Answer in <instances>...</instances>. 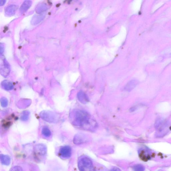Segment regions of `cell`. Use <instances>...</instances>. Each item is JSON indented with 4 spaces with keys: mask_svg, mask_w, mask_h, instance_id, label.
Segmentation results:
<instances>
[{
    "mask_svg": "<svg viewBox=\"0 0 171 171\" xmlns=\"http://www.w3.org/2000/svg\"><path fill=\"white\" fill-rule=\"evenodd\" d=\"M34 153L37 155L43 156L46 154V146L43 144H39L34 147Z\"/></svg>",
    "mask_w": 171,
    "mask_h": 171,
    "instance_id": "obj_5",
    "label": "cell"
},
{
    "mask_svg": "<svg viewBox=\"0 0 171 171\" xmlns=\"http://www.w3.org/2000/svg\"><path fill=\"white\" fill-rule=\"evenodd\" d=\"M87 136L82 134H78L75 135L74 138V143L76 144H80L85 142L87 141Z\"/></svg>",
    "mask_w": 171,
    "mask_h": 171,
    "instance_id": "obj_6",
    "label": "cell"
},
{
    "mask_svg": "<svg viewBox=\"0 0 171 171\" xmlns=\"http://www.w3.org/2000/svg\"><path fill=\"white\" fill-rule=\"evenodd\" d=\"M79 101L82 104H85L89 101V100L87 95L83 91H80L77 94Z\"/></svg>",
    "mask_w": 171,
    "mask_h": 171,
    "instance_id": "obj_8",
    "label": "cell"
},
{
    "mask_svg": "<svg viewBox=\"0 0 171 171\" xmlns=\"http://www.w3.org/2000/svg\"><path fill=\"white\" fill-rule=\"evenodd\" d=\"M71 117L74 124L83 128H90L92 126V122H95L91 119L89 114L84 110H75Z\"/></svg>",
    "mask_w": 171,
    "mask_h": 171,
    "instance_id": "obj_1",
    "label": "cell"
},
{
    "mask_svg": "<svg viewBox=\"0 0 171 171\" xmlns=\"http://www.w3.org/2000/svg\"><path fill=\"white\" fill-rule=\"evenodd\" d=\"M138 83L135 80H132L129 82L125 86L124 89L128 92H130L136 86Z\"/></svg>",
    "mask_w": 171,
    "mask_h": 171,
    "instance_id": "obj_10",
    "label": "cell"
},
{
    "mask_svg": "<svg viewBox=\"0 0 171 171\" xmlns=\"http://www.w3.org/2000/svg\"><path fill=\"white\" fill-rule=\"evenodd\" d=\"M10 72V69L8 64L6 63L5 60L4 61L3 64H1V75L7 77L9 74Z\"/></svg>",
    "mask_w": 171,
    "mask_h": 171,
    "instance_id": "obj_7",
    "label": "cell"
},
{
    "mask_svg": "<svg viewBox=\"0 0 171 171\" xmlns=\"http://www.w3.org/2000/svg\"><path fill=\"white\" fill-rule=\"evenodd\" d=\"M30 112L28 111H25L22 112L20 116V119L23 122H26L28 119Z\"/></svg>",
    "mask_w": 171,
    "mask_h": 171,
    "instance_id": "obj_12",
    "label": "cell"
},
{
    "mask_svg": "<svg viewBox=\"0 0 171 171\" xmlns=\"http://www.w3.org/2000/svg\"><path fill=\"white\" fill-rule=\"evenodd\" d=\"M139 155L140 158L143 160H147L148 158V155L144 149H142L139 150Z\"/></svg>",
    "mask_w": 171,
    "mask_h": 171,
    "instance_id": "obj_13",
    "label": "cell"
},
{
    "mask_svg": "<svg viewBox=\"0 0 171 171\" xmlns=\"http://www.w3.org/2000/svg\"><path fill=\"white\" fill-rule=\"evenodd\" d=\"M78 167L80 171H96L92 160L86 156H82L79 158Z\"/></svg>",
    "mask_w": 171,
    "mask_h": 171,
    "instance_id": "obj_2",
    "label": "cell"
},
{
    "mask_svg": "<svg viewBox=\"0 0 171 171\" xmlns=\"http://www.w3.org/2000/svg\"><path fill=\"white\" fill-rule=\"evenodd\" d=\"M10 171H23V170L21 167L16 166L12 168Z\"/></svg>",
    "mask_w": 171,
    "mask_h": 171,
    "instance_id": "obj_17",
    "label": "cell"
},
{
    "mask_svg": "<svg viewBox=\"0 0 171 171\" xmlns=\"http://www.w3.org/2000/svg\"><path fill=\"white\" fill-rule=\"evenodd\" d=\"M133 169L135 171H144L145 168L142 165L137 164L133 167Z\"/></svg>",
    "mask_w": 171,
    "mask_h": 171,
    "instance_id": "obj_16",
    "label": "cell"
},
{
    "mask_svg": "<svg viewBox=\"0 0 171 171\" xmlns=\"http://www.w3.org/2000/svg\"><path fill=\"white\" fill-rule=\"evenodd\" d=\"M0 159L1 163L2 164L5 166H8L10 163L11 160L10 158L7 155L1 154Z\"/></svg>",
    "mask_w": 171,
    "mask_h": 171,
    "instance_id": "obj_11",
    "label": "cell"
},
{
    "mask_svg": "<svg viewBox=\"0 0 171 171\" xmlns=\"http://www.w3.org/2000/svg\"><path fill=\"white\" fill-rule=\"evenodd\" d=\"M40 117L45 121L50 123H57L60 119L58 114L49 111H43L40 114Z\"/></svg>",
    "mask_w": 171,
    "mask_h": 171,
    "instance_id": "obj_3",
    "label": "cell"
},
{
    "mask_svg": "<svg viewBox=\"0 0 171 171\" xmlns=\"http://www.w3.org/2000/svg\"><path fill=\"white\" fill-rule=\"evenodd\" d=\"M59 155L63 158H68L70 157L72 154V150L70 147L68 146H65L61 147L59 151Z\"/></svg>",
    "mask_w": 171,
    "mask_h": 171,
    "instance_id": "obj_4",
    "label": "cell"
},
{
    "mask_svg": "<svg viewBox=\"0 0 171 171\" xmlns=\"http://www.w3.org/2000/svg\"><path fill=\"white\" fill-rule=\"evenodd\" d=\"M136 108L135 107H132V108H131L130 111L131 112H134L136 110Z\"/></svg>",
    "mask_w": 171,
    "mask_h": 171,
    "instance_id": "obj_19",
    "label": "cell"
},
{
    "mask_svg": "<svg viewBox=\"0 0 171 171\" xmlns=\"http://www.w3.org/2000/svg\"><path fill=\"white\" fill-rule=\"evenodd\" d=\"M1 86L3 89L7 91L12 90L14 88L12 82L8 80L3 81L2 82Z\"/></svg>",
    "mask_w": 171,
    "mask_h": 171,
    "instance_id": "obj_9",
    "label": "cell"
},
{
    "mask_svg": "<svg viewBox=\"0 0 171 171\" xmlns=\"http://www.w3.org/2000/svg\"><path fill=\"white\" fill-rule=\"evenodd\" d=\"M110 171H122L119 168L117 167H114L111 169Z\"/></svg>",
    "mask_w": 171,
    "mask_h": 171,
    "instance_id": "obj_18",
    "label": "cell"
},
{
    "mask_svg": "<svg viewBox=\"0 0 171 171\" xmlns=\"http://www.w3.org/2000/svg\"><path fill=\"white\" fill-rule=\"evenodd\" d=\"M42 133L44 136L46 137H49L51 135V132L48 128L46 127H44L42 131Z\"/></svg>",
    "mask_w": 171,
    "mask_h": 171,
    "instance_id": "obj_14",
    "label": "cell"
},
{
    "mask_svg": "<svg viewBox=\"0 0 171 171\" xmlns=\"http://www.w3.org/2000/svg\"><path fill=\"white\" fill-rule=\"evenodd\" d=\"M1 104L2 107H6L8 104V99L5 97H2L1 99Z\"/></svg>",
    "mask_w": 171,
    "mask_h": 171,
    "instance_id": "obj_15",
    "label": "cell"
},
{
    "mask_svg": "<svg viewBox=\"0 0 171 171\" xmlns=\"http://www.w3.org/2000/svg\"><path fill=\"white\" fill-rule=\"evenodd\" d=\"M170 130H171V127H170Z\"/></svg>",
    "mask_w": 171,
    "mask_h": 171,
    "instance_id": "obj_20",
    "label": "cell"
}]
</instances>
